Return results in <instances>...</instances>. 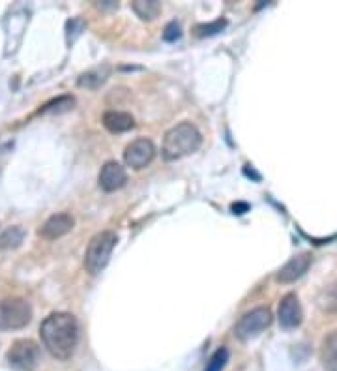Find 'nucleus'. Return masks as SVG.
<instances>
[{
  "mask_svg": "<svg viewBox=\"0 0 337 371\" xmlns=\"http://www.w3.org/2000/svg\"><path fill=\"white\" fill-rule=\"evenodd\" d=\"M40 336L51 357H55L56 360H68L73 357L79 342L77 319L64 311L51 313L40 326Z\"/></svg>",
  "mask_w": 337,
  "mask_h": 371,
  "instance_id": "obj_1",
  "label": "nucleus"
},
{
  "mask_svg": "<svg viewBox=\"0 0 337 371\" xmlns=\"http://www.w3.org/2000/svg\"><path fill=\"white\" fill-rule=\"evenodd\" d=\"M203 143V135L191 122H180L165 133L163 137L162 154L167 161L180 160L184 156H190Z\"/></svg>",
  "mask_w": 337,
  "mask_h": 371,
  "instance_id": "obj_2",
  "label": "nucleus"
},
{
  "mask_svg": "<svg viewBox=\"0 0 337 371\" xmlns=\"http://www.w3.org/2000/svg\"><path fill=\"white\" fill-rule=\"evenodd\" d=\"M116 242H118L116 232L101 231L98 235H94L90 244L86 248V253H84V268H86V272H90L92 276L101 272L107 266V263H109V259H111V253Z\"/></svg>",
  "mask_w": 337,
  "mask_h": 371,
  "instance_id": "obj_3",
  "label": "nucleus"
},
{
  "mask_svg": "<svg viewBox=\"0 0 337 371\" xmlns=\"http://www.w3.org/2000/svg\"><path fill=\"white\" fill-rule=\"evenodd\" d=\"M32 321V306L25 298L12 296L0 302V330H21Z\"/></svg>",
  "mask_w": 337,
  "mask_h": 371,
  "instance_id": "obj_4",
  "label": "nucleus"
},
{
  "mask_svg": "<svg viewBox=\"0 0 337 371\" xmlns=\"http://www.w3.org/2000/svg\"><path fill=\"white\" fill-rule=\"evenodd\" d=\"M8 362L19 371H34L40 364V347L32 339H17L8 350Z\"/></svg>",
  "mask_w": 337,
  "mask_h": 371,
  "instance_id": "obj_5",
  "label": "nucleus"
},
{
  "mask_svg": "<svg viewBox=\"0 0 337 371\" xmlns=\"http://www.w3.org/2000/svg\"><path fill=\"white\" fill-rule=\"evenodd\" d=\"M272 322V311L268 308H255L251 311H247L246 315H242L236 326H234V336L240 337L242 342L253 339L259 334H262L264 330L270 326Z\"/></svg>",
  "mask_w": 337,
  "mask_h": 371,
  "instance_id": "obj_6",
  "label": "nucleus"
},
{
  "mask_svg": "<svg viewBox=\"0 0 337 371\" xmlns=\"http://www.w3.org/2000/svg\"><path fill=\"white\" fill-rule=\"evenodd\" d=\"M155 156V147L154 143L147 137H139V139L132 141L129 145L124 150V161H126L127 167L135 169V171H140L145 169L154 160Z\"/></svg>",
  "mask_w": 337,
  "mask_h": 371,
  "instance_id": "obj_7",
  "label": "nucleus"
},
{
  "mask_svg": "<svg viewBox=\"0 0 337 371\" xmlns=\"http://www.w3.org/2000/svg\"><path fill=\"white\" fill-rule=\"evenodd\" d=\"M73 225H75L73 216L68 214V212H60V214H53V216L40 227L38 235L45 240H56L64 237V235H68V232L73 229Z\"/></svg>",
  "mask_w": 337,
  "mask_h": 371,
  "instance_id": "obj_8",
  "label": "nucleus"
},
{
  "mask_svg": "<svg viewBox=\"0 0 337 371\" xmlns=\"http://www.w3.org/2000/svg\"><path fill=\"white\" fill-rule=\"evenodd\" d=\"M277 317H279V322L283 328H296V326L302 324V306H300V300H298L296 294L290 293L283 296L279 309H277Z\"/></svg>",
  "mask_w": 337,
  "mask_h": 371,
  "instance_id": "obj_9",
  "label": "nucleus"
},
{
  "mask_svg": "<svg viewBox=\"0 0 337 371\" xmlns=\"http://www.w3.org/2000/svg\"><path fill=\"white\" fill-rule=\"evenodd\" d=\"M126 182V169L122 167L118 161H107L105 165L101 167V171H99L98 184L103 191H116V189L122 188Z\"/></svg>",
  "mask_w": 337,
  "mask_h": 371,
  "instance_id": "obj_10",
  "label": "nucleus"
},
{
  "mask_svg": "<svg viewBox=\"0 0 337 371\" xmlns=\"http://www.w3.org/2000/svg\"><path fill=\"white\" fill-rule=\"evenodd\" d=\"M311 266V255L302 253V255H296L290 261H287L285 265L281 266L279 274H277V280L281 283H290L302 278L303 274L308 272V268Z\"/></svg>",
  "mask_w": 337,
  "mask_h": 371,
  "instance_id": "obj_11",
  "label": "nucleus"
},
{
  "mask_svg": "<svg viewBox=\"0 0 337 371\" xmlns=\"http://www.w3.org/2000/svg\"><path fill=\"white\" fill-rule=\"evenodd\" d=\"M103 126L111 133H124L135 126V120L129 112L107 111L103 115Z\"/></svg>",
  "mask_w": 337,
  "mask_h": 371,
  "instance_id": "obj_12",
  "label": "nucleus"
},
{
  "mask_svg": "<svg viewBox=\"0 0 337 371\" xmlns=\"http://www.w3.org/2000/svg\"><path fill=\"white\" fill-rule=\"evenodd\" d=\"M321 360L326 371H337V330L324 337Z\"/></svg>",
  "mask_w": 337,
  "mask_h": 371,
  "instance_id": "obj_13",
  "label": "nucleus"
},
{
  "mask_svg": "<svg viewBox=\"0 0 337 371\" xmlns=\"http://www.w3.org/2000/svg\"><path fill=\"white\" fill-rule=\"evenodd\" d=\"M25 237H27V232L19 225L8 227L6 231L0 235V250H17L23 244Z\"/></svg>",
  "mask_w": 337,
  "mask_h": 371,
  "instance_id": "obj_14",
  "label": "nucleus"
},
{
  "mask_svg": "<svg viewBox=\"0 0 337 371\" xmlns=\"http://www.w3.org/2000/svg\"><path fill=\"white\" fill-rule=\"evenodd\" d=\"M134 12L139 15L140 19L145 21H152L155 19L160 12H162V4L158 0H135Z\"/></svg>",
  "mask_w": 337,
  "mask_h": 371,
  "instance_id": "obj_15",
  "label": "nucleus"
},
{
  "mask_svg": "<svg viewBox=\"0 0 337 371\" xmlns=\"http://www.w3.org/2000/svg\"><path fill=\"white\" fill-rule=\"evenodd\" d=\"M107 75H109V68L107 66L86 71V73H83L79 77V86H83V88H98L99 84L105 83Z\"/></svg>",
  "mask_w": 337,
  "mask_h": 371,
  "instance_id": "obj_16",
  "label": "nucleus"
},
{
  "mask_svg": "<svg viewBox=\"0 0 337 371\" xmlns=\"http://www.w3.org/2000/svg\"><path fill=\"white\" fill-rule=\"evenodd\" d=\"M73 106H75V99L71 96H60V98L49 101L47 106H43L40 112H66L73 109Z\"/></svg>",
  "mask_w": 337,
  "mask_h": 371,
  "instance_id": "obj_17",
  "label": "nucleus"
},
{
  "mask_svg": "<svg viewBox=\"0 0 337 371\" xmlns=\"http://www.w3.org/2000/svg\"><path fill=\"white\" fill-rule=\"evenodd\" d=\"M227 362H229V350L225 349V347H221V349H218L214 355H212V358L208 360V364H206V370L204 371H221L227 366Z\"/></svg>",
  "mask_w": 337,
  "mask_h": 371,
  "instance_id": "obj_18",
  "label": "nucleus"
},
{
  "mask_svg": "<svg viewBox=\"0 0 337 371\" xmlns=\"http://www.w3.org/2000/svg\"><path fill=\"white\" fill-rule=\"evenodd\" d=\"M227 27V21L225 19H218L216 23H208V25H199V27L195 28L197 36H212V34H218V32H221L223 28Z\"/></svg>",
  "mask_w": 337,
  "mask_h": 371,
  "instance_id": "obj_19",
  "label": "nucleus"
},
{
  "mask_svg": "<svg viewBox=\"0 0 337 371\" xmlns=\"http://www.w3.org/2000/svg\"><path fill=\"white\" fill-rule=\"evenodd\" d=\"M323 308L326 309V311H334V313H337V283L330 285L328 291L324 293Z\"/></svg>",
  "mask_w": 337,
  "mask_h": 371,
  "instance_id": "obj_20",
  "label": "nucleus"
},
{
  "mask_svg": "<svg viewBox=\"0 0 337 371\" xmlns=\"http://www.w3.org/2000/svg\"><path fill=\"white\" fill-rule=\"evenodd\" d=\"M182 36V30H180V25L176 21H171L165 27V32H163V40H167V42H175Z\"/></svg>",
  "mask_w": 337,
  "mask_h": 371,
  "instance_id": "obj_21",
  "label": "nucleus"
},
{
  "mask_svg": "<svg viewBox=\"0 0 337 371\" xmlns=\"http://www.w3.org/2000/svg\"><path fill=\"white\" fill-rule=\"evenodd\" d=\"M232 211L236 214V211H247V204H232Z\"/></svg>",
  "mask_w": 337,
  "mask_h": 371,
  "instance_id": "obj_22",
  "label": "nucleus"
}]
</instances>
